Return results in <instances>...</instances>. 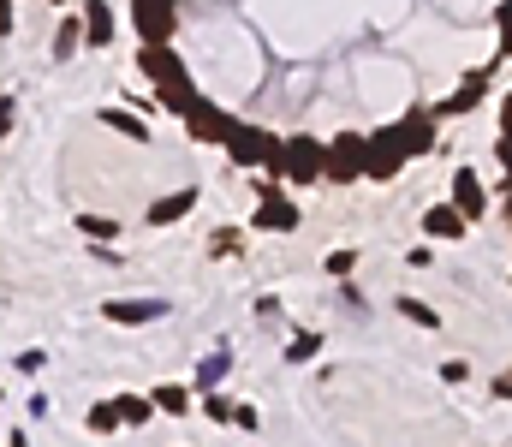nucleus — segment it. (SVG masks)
I'll list each match as a JSON object with an SVG mask.
<instances>
[{"mask_svg": "<svg viewBox=\"0 0 512 447\" xmlns=\"http://www.w3.org/2000/svg\"><path fill=\"white\" fill-rule=\"evenodd\" d=\"M18 126V96H0V138Z\"/></svg>", "mask_w": 512, "mask_h": 447, "instance_id": "31", "label": "nucleus"}, {"mask_svg": "<svg viewBox=\"0 0 512 447\" xmlns=\"http://www.w3.org/2000/svg\"><path fill=\"white\" fill-rule=\"evenodd\" d=\"M322 161H328V144L322 138H280V167H274V179L280 185H316L322 179Z\"/></svg>", "mask_w": 512, "mask_h": 447, "instance_id": "2", "label": "nucleus"}, {"mask_svg": "<svg viewBox=\"0 0 512 447\" xmlns=\"http://www.w3.org/2000/svg\"><path fill=\"white\" fill-rule=\"evenodd\" d=\"M507 215H512V197H507Z\"/></svg>", "mask_w": 512, "mask_h": 447, "instance_id": "37", "label": "nucleus"}, {"mask_svg": "<svg viewBox=\"0 0 512 447\" xmlns=\"http://www.w3.org/2000/svg\"><path fill=\"white\" fill-rule=\"evenodd\" d=\"M495 24H501V60H512V0H501Z\"/></svg>", "mask_w": 512, "mask_h": 447, "instance_id": "29", "label": "nucleus"}, {"mask_svg": "<svg viewBox=\"0 0 512 447\" xmlns=\"http://www.w3.org/2000/svg\"><path fill=\"white\" fill-rule=\"evenodd\" d=\"M191 394H197V388H185V382H161V388H149V400H155L161 418H185V412H191Z\"/></svg>", "mask_w": 512, "mask_h": 447, "instance_id": "15", "label": "nucleus"}, {"mask_svg": "<svg viewBox=\"0 0 512 447\" xmlns=\"http://www.w3.org/2000/svg\"><path fill=\"white\" fill-rule=\"evenodd\" d=\"M364 149H370L364 132H340V138H328L322 179H328V185H358V179H364Z\"/></svg>", "mask_w": 512, "mask_h": 447, "instance_id": "3", "label": "nucleus"}, {"mask_svg": "<svg viewBox=\"0 0 512 447\" xmlns=\"http://www.w3.org/2000/svg\"><path fill=\"white\" fill-rule=\"evenodd\" d=\"M352 269H358V251H352V245H340V251H328V275H334V281H346Z\"/></svg>", "mask_w": 512, "mask_h": 447, "instance_id": "27", "label": "nucleus"}, {"mask_svg": "<svg viewBox=\"0 0 512 447\" xmlns=\"http://www.w3.org/2000/svg\"><path fill=\"white\" fill-rule=\"evenodd\" d=\"M483 90H489V72H471L453 96H441V102H435V120H465V114L483 102Z\"/></svg>", "mask_w": 512, "mask_h": 447, "instance_id": "11", "label": "nucleus"}, {"mask_svg": "<svg viewBox=\"0 0 512 447\" xmlns=\"http://www.w3.org/2000/svg\"><path fill=\"white\" fill-rule=\"evenodd\" d=\"M465 376H471V364H465V358H447V364H441V382H453V388H459Z\"/></svg>", "mask_w": 512, "mask_h": 447, "instance_id": "30", "label": "nucleus"}, {"mask_svg": "<svg viewBox=\"0 0 512 447\" xmlns=\"http://www.w3.org/2000/svg\"><path fill=\"white\" fill-rule=\"evenodd\" d=\"M423 233H429V239H465L471 221H465L453 203H429V209H423Z\"/></svg>", "mask_w": 512, "mask_h": 447, "instance_id": "14", "label": "nucleus"}, {"mask_svg": "<svg viewBox=\"0 0 512 447\" xmlns=\"http://www.w3.org/2000/svg\"><path fill=\"white\" fill-rule=\"evenodd\" d=\"M399 316H405V322H417V328H441V316H435L423 298H399Z\"/></svg>", "mask_w": 512, "mask_h": 447, "instance_id": "25", "label": "nucleus"}, {"mask_svg": "<svg viewBox=\"0 0 512 447\" xmlns=\"http://www.w3.org/2000/svg\"><path fill=\"white\" fill-rule=\"evenodd\" d=\"M221 149H227L233 167H245V173H262V167H268V179H274V167H280V138H274L268 126H256V120H233V132L221 138Z\"/></svg>", "mask_w": 512, "mask_h": 447, "instance_id": "1", "label": "nucleus"}, {"mask_svg": "<svg viewBox=\"0 0 512 447\" xmlns=\"http://www.w3.org/2000/svg\"><path fill=\"white\" fill-rule=\"evenodd\" d=\"M114 406H120V430H137L155 418V400H143V394H114Z\"/></svg>", "mask_w": 512, "mask_h": 447, "instance_id": "19", "label": "nucleus"}, {"mask_svg": "<svg viewBox=\"0 0 512 447\" xmlns=\"http://www.w3.org/2000/svg\"><path fill=\"white\" fill-rule=\"evenodd\" d=\"M78 233H90V239H120V221H102V215H78Z\"/></svg>", "mask_w": 512, "mask_h": 447, "instance_id": "26", "label": "nucleus"}, {"mask_svg": "<svg viewBox=\"0 0 512 447\" xmlns=\"http://www.w3.org/2000/svg\"><path fill=\"white\" fill-rule=\"evenodd\" d=\"M203 418H215V424H233V406H227V394H209V388H203Z\"/></svg>", "mask_w": 512, "mask_h": 447, "instance_id": "28", "label": "nucleus"}, {"mask_svg": "<svg viewBox=\"0 0 512 447\" xmlns=\"http://www.w3.org/2000/svg\"><path fill=\"white\" fill-rule=\"evenodd\" d=\"M453 209H459L465 221H483V215H489V191H483V179H477L471 167L453 173Z\"/></svg>", "mask_w": 512, "mask_h": 447, "instance_id": "12", "label": "nucleus"}, {"mask_svg": "<svg viewBox=\"0 0 512 447\" xmlns=\"http://www.w3.org/2000/svg\"><path fill=\"white\" fill-rule=\"evenodd\" d=\"M18 30V6L12 0H0V36H12Z\"/></svg>", "mask_w": 512, "mask_h": 447, "instance_id": "33", "label": "nucleus"}, {"mask_svg": "<svg viewBox=\"0 0 512 447\" xmlns=\"http://www.w3.org/2000/svg\"><path fill=\"white\" fill-rule=\"evenodd\" d=\"M495 155H501V173H507V191H512V132H501V144H495Z\"/></svg>", "mask_w": 512, "mask_h": 447, "instance_id": "32", "label": "nucleus"}, {"mask_svg": "<svg viewBox=\"0 0 512 447\" xmlns=\"http://www.w3.org/2000/svg\"><path fill=\"white\" fill-rule=\"evenodd\" d=\"M161 310H167L161 298H149V304H120V298H108V304H102V316H108V322H155Z\"/></svg>", "mask_w": 512, "mask_h": 447, "instance_id": "16", "label": "nucleus"}, {"mask_svg": "<svg viewBox=\"0 0 512 447\" xmlns=\"http://www.w3.org/2000/svg\"><path fill=\"white\" fill-rule=\"evenodd\" d=\"M489 394H495V400H512V376H495V382H489Z\"/></svg>", "mask_w": 512, "mask_h": 447, "instance_id": "35", "label": "nucleus"}, {"mask_svg": "<svg viewBox=\"0 0 512 447\" xmlns=\"http://www.w3.org/2000/svg\"><path fill=\"white\" fill-rule=\"evenodd\" d=\"M185 132H191V144H221V138L233 132V114L215 108L209 96H197V102L185 108Z\"/></svg>", "mask_w": 512, "mask_h": 447, "instance_id": "9", "label": "nucleus"}, {"mask_svg": "<svg viewBox=\"0 0 512 447\" xmlns=\"http://www.w3.org/2000/svg\"><path fill=\"white\" fill-rule=\"evenodd\" d=\"M197 96H203V90H197L191 78H185V84H161V90H155V108H167V114H179V120H185V108H191Z\"/></svg>", "mask_w": 512, "mask_h": 447, "instance_id": "17", "label": "nucleus"}, {"mask_svg": "<svg viewBox=\"0 0 512 447\" xmlns=\"http://www.w3.org/2000/svg\"><path fill=\"white\" fill-rule=\"evenodd\" d=\"M399 173H405V149L393 138V126H376V132H370V149H364V179L387 185V179H399Z\"/></svg>", "mask_w": 512, "mask_h": 447, "instance_id": "8", "label": "nucleus"}, {"mask_svg": "<svg viewBox=\"0 0 512 447\" xmlns=\"http://www.w3.org/2000/svg\"><path fill=\"white\" fill-rule=\"evenodd\" d=\"M298 221H304V215H298V203H292L280 185H268V179H262V185H256V209H251L256 233H298Z\"/></svg>", "mask_w": 512, "mask_h": 447, "instance_id": "4", "label": "nucleus"}, {"mask_svg": "<svg viewBox=\"0 0 512 447\" xmlns=\"http://www.w3.org/2000/svg\"><path fill=\"white\" fill-rule=\"evenodd\" d=\"M227 370H233V352H227V346H215V352H209V358L197 364V394H203V388H215V382H221Z\"/></svg>", "mask_w": 512, "mask_h": 447, "instance_id": "20", "label": "nucleus"}, {"mask_svg": "<svg viewBox=\"0 0 512 447\" xmlns=\"http://www.w3.org/2000/svg\"><path fill=\"white\" fill-rule=\"evenodd\" d=\"M501 132H512V96L501 102Z\"/></svg>", "mask_w": 512, "mask_h": 447, "instance_id": "36", "label": "nucleus"}, {"mask_svg": "<svg viewBox=\"0 0 512 447\" xmlns=\"http://www.w3.org/2000/svg\"><path fill=\"white\" fill-rule=\"evenodd\" d=\"M78 18H84V42H90V48H114V36H120V12H114L108 0H84Z\"/></svg>", "mask_w": 512, "mask_h": 447, "instance_id": "10", "label": "nucleus"}, {"mask_svg": "<svg viewBox=\"0 0 512 447\" xmlns=\"http://www.w3.org/2000/svg\"><path fill=\"white\" fill-rule=\"evenodd\" d=\"M233 424H239V430H256V424H262V418H256L251 406H233Z\"/></svg>", "mask_w": 512, "mask_h": 447, "instance_id": "34", "label": "nucleus"}, {"mask_svg": "<svg viewBox=\"0 0 512 447\" xmlns=\"http://www.w3.org/2000/svg\"><path fill=\"white\" fill-rule=\"evenodd\" d=\"M435 132H441L435 108H405V114L393 120V138H399V149H405V161H417V155H435Z\"/></svg>", "mask_w": 512, "mask_h": 447, "instance_id": "5", "label": "nucleus"}, {"mask_svg": "<svg viewBox=\"0 0 512 447\" xmlns=\"http://www.w3.org/2000/svg\"><path fill=\"white\" fill-rule=\"evenodd\" d=\"M131 24H137V42H173L179 0H131Z\"/></svg>", "mask_w": 512, "mask_h": 447, "instance_id": "7", "label": "nucleus"}, {"mask_svg": "<svg viewBox=\"0 0 512 447\" xmlns=\"http://www.w3.org/2000/svg\"><path fill=\"white\" fill-rule=\"evenodd\" d=\"M316 352H322V334H310V328H304V334H292V346H286V364H310Z\"/></svg>", "mask_w": 512, "mask_h": 447, "instance_id": "23", "label": "nucleus"}, {"mask_svg": "<svg viewBox=\"0 0 512 447\" xmlns=\"http://www.w3.org/2000/svg\"><path fill=\"white\" fill-rule=\"evenodd\" d=\"M78 42H84V18H78V12H66V18H60V30H54V60H72V54H78Z\"/></svg>", "mask_w": 512, "mask_h": 447, "instance_id": "18", "label": "nucleus"}, {"mask_svg": "<svg viewBox=\"0 0 512 447\" xmlns=\"http://www.w3.org/2000/svg\"><path fill=\"white\" fill-rule=\"evenodd\" d=\"M239 245H245L239 227H215V233H209V257H239Z\"/></svg>", "mask_w": 512, "mask_h": 447, "instance_id": "22", "label": "nucleus"}, {"mask_svg": "<svg viewBox=\"0 0 512 447\" xmlns=\"http://www.w3.org/2000/svg\"><path fill=\"white\" fill-rule=\"evenodd\" d=\"M197 185H179V191H167V197H155L149 203V227H173V221H185L191 209H197Z\"/></svg>", "mask_w": 512, "mask_h": 447, "instance_id": "13", "label": "nucleus"}, {"mask_svg": "<svg viewBox=\"0 0 512 447\" xmlns=\"http://www.w3.org/2000/svg\"><path fill=\"white\" fill-rule=\"evenodd\" d=\"M84 430H90V436H114V430H120V406H114V400H96V406L84 412Z\"/></svg>", "mask_w": 512, "mask_h": 447, "instance_id": "21", "label": "nucleus"}, {"mask_svg": "<svg viewBox=\"0 0 512 447\" xmlns=\"http://www.w3.org/2000/svg\"><path fill=\"white\" fill-rule=\"evenodd\" d=\"M137 72H143L155 90H161V84H185V78H191V66L179 60V48H173V42H143V48H137Z\"/></svg>", "mask_w": 512, "mask_h": 447, "instance_id": "6", "label": "nucleus"}, {"mask_svg": "<svg viewBox=\"0 0 512 447\" xmlns=\"http://www.w3.org/2000/svg\"><path fill=\"white\" fill-rule=\"evenodd\" d=\"M102 120H108V126H114V132H126V138H137V144H143V138H149V126H143V120H137V114H120V108H102Z\"/></svg>", "mask_w": 512, "mask_h": 447, "instance_id": "24", "label": "nucleus"}]
</instances>
